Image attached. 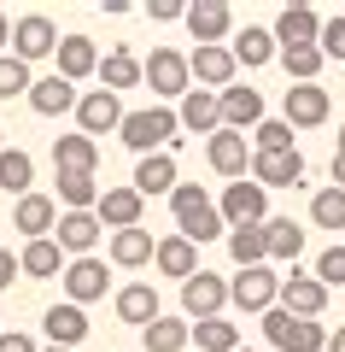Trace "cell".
Wrapping results in <instances>:
<instances>
[{
    "label": "cell",
    "instance_id": "obj_1",
    "mask_svg": "<svg viewBox=\"0 0 345 352\" xmlns=\"http://www.w3.org/2000/svg\"><path fill=\"white\" fill-rule=\"evenodd\" d=\"M170 212H176V229H182L193 247L199 241H217L222 229H228L222 223V206H211V194L199 188V182H182V188L170 194Z\"/></svg>",
    "mask_w": 345,
    "mask_h": 352
},
{
    "label": "cell",
    "instance_id": "obj_2",
    "mask_svg": "<svg viewBox=\"0 0 345 352\" xmlns=\"http://www.w3.org/2000/svg\"><path fill=\"white\" fill-rule=\"evenodd\" d=\"M176 129H182V118H176L170 106H147V112H129V118H123V129H117V135H123L129 147L141 153V159H152V153L176 147Z\"/></svg>",
    "mask_w": 345,
    "mask_h": 352
},
{
    "label": "cell",
    "instance_id": "obj_3",
    "mask_svg": "<svg viewBox=\"0 0 345 352\" xmlns=\"http://www.w3.org/2000/svg\"><path fill=\"white\" fill-rule=\"evenodd\" d=\"M263 335L275 340L281 352H328V329L310 323V317H293V311H263Z\"/></svg>",
    "mask_w": 345,
    "mask_h": 352
},
{
    "label": "cell",
    "instance_id": "obj_4",
    "mask_svg": "<svg viewBox=\"0 0 345 352\" xmlns=\"http://www.w3.org/2000/svg\"><path fill=\"white\" fill-rule=\"evenodd\" d=\"M147 82H152V94H158V100H187V94H193V65H187V53H176V47H152V59H147Z\"/></svg>",
    "mask_w": 345,
    "mask_h": 352
},
{
    "label": "cell",
    "instance_id": "obj_5",
    "mask_svg": "<svg viewBox=\"0 0 345 352\" xmlns=\"http://www.w3.org/2000/svg\"><path fill=\"white\" fill-rule=\"evenodd\" d=\"M263 206H270V188L263 182H228V194H222V223L228 229H258V223H270Z\"/></svg>",
    "mask_w": 345,
    "mask_h": 352
},
{
    "label": "cell",
    "instance_id": "obj_6",
    "mask_svg": "<svg viewBox=\"0 0 345 352\" xmlns=\"http://www.w3.org/2000/svg\"><path fill=\"white\" fill-rule=\"evenodd\" d=\"M228 300H235L240 311H275V300H281V276H275L270 264L240 270V276L228 282Z\"/></svg>",
    "mask_w": 345,
    "mask_h": 352
},
{
    "label": "cell",
    "instance_id": "obj_7",
    "mask_svg": "<svg viewBox=\"0 0 345 352\" xmlns=\"http://www.w3.org/2000/svg\"><path fill=\"white\" fill-rule=\"evenodd\" d=\"M222 305H228V282H222V276L199 270L193 282H182V311H187V323H211V317H222Z\"/></svg>",
    "mask_w": 345,
    "mask_h": 352
},
{
    "label": "cell",
    "instance_id": "obj_8",
    "mask_svg": "<svg viewBox=\"0 0 345 352\" xmlns=\"http://www.w3.org/2000/svg\"><path fill=\"white\" fill-rule=\"evenodd\" d=\"M205 159H211V170H217V176L246 182V170H252V159H258V153L246 147V135H240V129H217V135L205 141Z\"/></svg>",
    "mask_w": 345,
    "mask_h": 352
},
{
    "label": "cell",
    "instance_id": "obj_9",
    "mask_svg": "<svg viewBox=\"0 0 345 352\" xmlns=\"http://www.w3.org/2000/svg\"><path fill=\"white\" fill-rule=\"evenodd\" d=\"M187 65H193V82L211 88V94L235 88V71H240L235 47H193V53H187Z\"/></svg>",
    "mask_w": 345,
    "mask_h": 352
},
{
    "label": "cell",
    "instance_id": "obj_10",
    "mask_svg": "<svg viewBox=\"0 0 345 352\" xmlns=\"http://www.w3.org/2000/svg\"><path fill=\"white\" fill-rule=\"evenodd\" d=\"M187 30H193L199 47H222V36L235 30V6L228 0H193L187 6Z\"/></svg>",
    "mask_w": 345,
    "mask_h": 352
},
{
    "label": "cell",
    "instance_id": "obj_11",
    "mask_svg": "<svg viewBox=\"0 0 345 352\" xmlns=\"http://www.w3.org/2000/svg\"><path fill=\"white\" fill-rule=\"evenodd\" d=\"M59 30H53L47 24V18H41V12H29V18H18V24H12V59H47V53H59Z\"/></svg>",
    "mask_w": 345,
    "mask_h": 352
},
{
    "label": "cell",
    "instance_id": "obj_12",
    "mask_svg": "<svg viewBox=\"0 0 345 352\" xmlns=\"http://www.w3.org/2000/svg\"><path fill=\"white\" fill-rule=\"evenodd\" d=\"M123 106H117V94L111 88H88L82 94V106H76V129L82 135H106V129H123Z\"/></svg>",
    "mask_w": 345,
    "mask_h": 352
},
{
    "label": "cell",
    "instance_id": "obj_13",
    "mask_svg": "<svg viewBox=\"0 0 345 352\" xmlns=\"http://www.w3.org/2000/svg\"><path fill=\"white\" fill-rule=\"evenodd\" d=\"M275 41H281V53H293V47H322V18H316V6H287V12L275 18Z\"/></svg>",
    "mask_w": 345,
    "mask_h": 352
},
{
    "label": "cell",
    "instance_id": "obj_14",
    "mask_svg": "<svg viewBox=\"0 0 345 352\" xmlns=\"http://www.w3.org/2000/svg\"><path fill=\"white\" fill-rule=\"evenodd\" d=\"M12 229L29 241H47L53 229H59V200H47V194H24V200L12 206Z\"/></svg>",
    "mask_w": 345,
    "mask_h": 352
},
{
    "label": "cell",
    "instance_id": "obj_15",
    "mask_svg": "<svg viewBox=\"0 0 345 352\" xmlns=\"http://www.w3.org/2000/svg\"><path fill=\"white\" fill-rule=\"evenodd\" d=\"M252 182H263V188H298L305 182V153H258L252 159Z\"/></svg>",
    "mask_w": 345,
    "mask_h": 352
},
{
    "label": "cell",
    "instance_id": "obj_16",
    "mask_svg": "<svg viewBox=\"0 0 345 352\" xmlns=\"http://www.w3.org/2000/svg\"><path fill=\"white\" fill-rule=\"evenodd\" d=\"M322 305H328V288H322L316 276H305V270L281 276V311H293V317H310V323H316V317H322Z\"/></svg>",
    "mask_w": 345,
    "mask_h": 352
},
{
    "label": "cell",
    "instance_id": "obj_17",
    "mask_svg": "<svg viewBox=\"0 0 345 352\" xmlns=\"http://www.w3.org/2000/svg\"><path fill=\"white\" fill-rule=\"evenodd\" d=\"M141 206H147V200H141V188L129 182V188H106L94 212H99V223H106V229L123 235V229H141Z\"/></svg>",
    "mask_w": 345,
    "mask_h": 352
},
{
    "label": "cell",
    "instance_id": "obj_18",
    "mask_svg": "<svg viewBox=\"0 0 345 352\" xmlns=\"http://www.w3.org/2000/svg\"><path fill=\"white\" fill-rule=\"evenodd\" d=\"M287 124H293V129H316V124H328V88H316V82H293V88H287Z\"/></svg>",
    "mask_w": 345,
    "mask_h": 352
},
{
    "label": "cell",
    "instance_id": "obj_19",
    "mask_svg": "<svg viewBox=\"0 0 345 352\" xmlns=\"http://www.w3.org/2000/svg\"><path fill=\"white\" fill-rule=\"evenodd\" d=\"M53 170H71V176H94L99 170V147H94V135H59L53 141Z\"/></svg>",
    "mask_w": 345,
    "mask_h": 352
},
{
    "label": "cell",
    "instance_id": "obj_20",
    "mask_svg": "<svg viewBox=\"0 0 345 352\" xmlns=\"http://www.w3.org/2000/svg\"><path fill=\"white\" fill-rule=\"evenodd\" d=\"M29 106H36L41 118H59V112H76V106H82V94H76V82L71 76H41L36 88H29Z\"/></svg>",
    "mask_w": 345,
    "mask_h": 352
},
{
    "label": "cell",
    "instance_id": "obj_21",
    "mask_svg": "<svg viewBox=\"0 0 345 352\" xmlns=\"http://www.w3.org/2000/svg\"><path fill=\"white\" fill-rule=\"evenodd\" d=\"M106 264L99 258H71L64 264V294H71V305H88V300H99L106 294Z\"/></svg>",
    "mask_w": 345,
    "mask_h": 352
},
{
    "label": "cell",
    "instance_id": "obj_22",
    "mask_svg": "<svg viewBox=\"0 0 345 352\" xmlns=\"http://www.w3.org/2000/svg\"><path fill=\"white\" fill-rule=\"evenodd\" d=\"M263 124V94L258 88H222V129H258Z\"/></svg>",
    "mask_w": 345,
    "mask_h": 352
},
{
    "label": "cell",
    "instance_id": "obj_23",
    "mask_svg": "<svg viewBox=\"0 0 345 352\" xmlns=\"http://www.w3.org/2000/svg\"><path fill=\"white\" fill-rule=\"evenodd\" d=\"M182 129H193V135H217L222 129V94H211V88H193L182 100Z\"/></svg>",
    "mask_w": 345,
    "mask_h": 352
},
{
    "label": "cell",
    "instance_id": "obj_24",
    "mask_svg": "<svg viewBox=\"0 0 345 352\" xmlns=\"http://www.w3.org/2000/svg\"><path fill=\"white\" fill-rule=\"evenodd\" d=\"M99 212H64L59 217V247L76 252V258H94V241H99Z\"/></svg>",
    "mask_w": 345,
    "mask_h": 352
},
{
    "label": "cell",
    "instance_id": "obj_25",
    "mask_svg": "<svg viewBox=\"0 0 345 352\" xmlns=\"http://www.w3.org/2000/svg\"><path fill=\"white\" fill-rule=\"evenodd\" d=\"M99 71V47L88 36H64L59 41V76H71V82H82V76Z\"/></svg>",
    "mask_w": 345,
    "mask_h": 352
},
{
    "label": "cell",
    "instance_id": "obj_26",
    "mask_svg": "<svg viewBox=\"0 0 345 352\" xmlns=\"http://www.w3.org/2000/svg\"><path fill=\"white\" fill-rule=\"evenodd\" d=\"M158 258V241L147 229H123V235H111V264H123V270H141V264Z\"/></svg>",
    "mask_w": 345,
    "mask_h": 352
},
{
    "label": "cell",
    "instance_id": "obj_27",
    "mask_svg": "<svg viewBox=\"0 0 345 352\" xmlns=\"http://www.w3.org/2000/svg\"><path fill=\"white\" fill-rule=\"evenodd\" d=\"M135 188H141V200H147V194H176V188H182V182H176V159H170V153L141 159L135 164Z\"/></svg>",
    "mask_w": 345,
    "mask_h": 352
},
{
    "label": "cell",
    "instance_id": "obj_28",
    "mask_svg": "<svg viewBox=\"0 0 345 352\" xmlns=\"http://www.w3.org/2000/svg\"><path fill=\"white\" fill-rule=\"evenodd\" d=\"M164 270V276H182V282H193L199 276V252H193V241L187 235H170V241H158V258H152Z\"/></svg>",
    "mask_w": 345,
    "mask_h": 352
},
{
    "label": "cell",
    "instance_id": "obj_29",
    "mask_svg": "<svg viewBox=\"0 0 345 352\" xmlns=\"http://www.w3.org/2000/svg\"><path fill=\"white\" fill-rule=\"evenodd\" d=\"M41 323H47V340H53V346H64V352H71L76 340L88 335V317H82V305H71V300H64V305H53V311L41 317Z\"/></svg>",
    "mask_w": 345,
    "mask_h": 352
},
{
    "label": "cell",
    "instance_id": "obj_30",
    "mask_svg": "<svg viewBox=\"0 0 345 352\" xmlns=\"http://www.w3.org/2000/svg\"><path fill=\"white\" fill-rule=\"evenodd\" d=\"M228 252H235L240 270H258L263 258H270V229H228Z\"/></svg>",
    "mask_w": 345,
    "mask_h": 352
},
{
    "label": "cell",
    "instance_id": "obj_31",
    "mask_svg": "<svg viewBox=\"0 0 345 352\" xmlns=\"http://www.w3.org/2000/svg\"><path fill=\"white\" fill-rule=\"evenodd\" d=\"M117 317H123V323H141V329H152V323H158V294H152L147 282L123 288V294H117Z\"/></svg>",
    "mask_w": 345,
    "mask_h": 352
},
{
    "label": "cell",
    "instance_id": "obj_32",
    "mask_svg": "<svg viewBox=\"0 0 345 352\" xmlns=\"http://www.w3.org/2000/svg\"><path fill=\"white\" fill-rule=\"evenodd\" d=\"M275 53H281V41H275V30H240V36H235V59L246 65V71H258V65H270Z\"/></svg>",
    "mask_w": 345,
    "mask_h": 352
},
{
    "label": "cell",
    "instance_id": "obj_33",
    "mask_svg": "<svg viewBox=\"0 0 345 352\" xmlns=\"http://www.w3.org/2000/svg\"><path fill=\"white\" fill-rule=\"evenodd\" d=\"M141 340H147V352H182L193 340V323L187 317H158L152 329H141Z\"/></svg>",
    "mask_w": 345,
    "mask_h": 352
},
{
    "label": "cell",
    "instance_id": "obj_34",
    "mask_svg": "<svg viewBox=\"0 0 345 352\" xmlns=\"http://www.w3.org/2000/svg\"><path fill=\"white\" fill-rule=\"evenodd\" d=\"M141 76H147V65H141L135 53H123V47H117V53H106V59H99V82H106L111 94H117V88H135Z\"/></svg>",
    "mask_w": 345,
    "mask_h": 352
},
{
    "label": "cell",
    "instance_id": "obj_35",
    "mask_svg": "<svg viewBox=\"0 0 345 352\" xmlns=\"http://www.w3.org/2000/svg\"><path fill=\"white\" fill-rule=\"evenodd\" d=\"M29 182H36V164H29V153H24V147H6V153H0V188L24 200Z\"/></svg>",
    "mask_w": 345,
    "mask_h": 352
},
{
    "label": "cell",
    "instance_id": "obj_36",
    "mask_svg": "<svg viewBox=\"0 0 345 352\" xmlns=\"http://www.w3.org/2000/svg\"><path fill=\"white\" fill-rule=\"evenodd\" d=\"M99 182L94 176H71V170H59V200H64V212H94L99 206Z\"/></svg>",
    "mask_w": 345,
    "mask_h": 352
},
{
    "label": "cell",
    "instance_id": "obj_37",
    "mask_svg": "<svg viewBox=\"0 0 345 352\" xmlns=\"http://www.w3.org/2000/svg\"><path fill=\"white\" fill-rule=\"evenodd\" d=\"M59 258H64V247L59 241H29L24 252H18V264H24V276H59Z\"/></svg>",
    "mask_w": 345,
    "mask_h": 352
},
{
    "label": "cell",
    "instance_id": "obj_38",
    "mask_svg": "<svg viewBox=\"0 0 345 352\" xmlns=\"http://www.w3.org/2000/svg\"><path fill=\"white\" fill-rule=\"evenodd\" d=\"M270 258H298L305 252V229L293 223V217H270Z\"/></svg>",
    "mask_w": 345,
    "mask_h": 352
},
{
    "label": "cell",
    "instance_id": "obj_39",
    "mask_svg": "<svg viewBox=\"0 0 345 352\" xmlns=\"http://www.w3.org/2000/svg\"><path fill=\"white\" fill-rule=\"evenodd\" d=\"M193 340H199V352H240V329H235V323H222V317L193 323Z\"/></svg>",
    "mask_w": 345,
    "mask_h": 352
},
{
    "label": "cell",
    "instance_id": "obj_40",
    "mask_svg": "<svg viewBox=\"0 0 345 352\" xmlns=\"http://www.w3.org/2000/svg\"><path fill=\"white\" fill-rule=\"evenodd\" d=\"M252 153H293V124L287 118H263L252 129Z\"/></svg>",
    "mask_w": 345,
    "mask_h": 352
},
{
    "label": "cell",
    "instance_id": "obj_41",
    "mask_svg": "<svg viewBox=\"0 0 345 352\" xmlns=\"http://www.w3.org/2000/svg\"><path fill=\"white\" fill-rule=\"evenodd\" d=\"M310 223L316 229H345V188H322L310 200Z\"/></svg>",
    "mask_w": 345,
    "mask_h": 352
},
{
    "label": "cell",
    "instance_id": "obj_42",
    "mask_svg": "<svg viewBox=\"0 0 345 352\" xmlns=\"http://www.w3.org/2000/svg\"><path fill=\"white\" fill-rule=\"evenodd\" d=\"M281 65H287L293 82H316V71L328 65V53H322V47H293V53H281Z\"/></svg>",
    "mask_w": 345,
    "mask_h": 352
},
{
    "label": "cell",
    "instance_id": "obj_43",
    "mask_svg": "<svg viewBox=\"0 0 345 352\" xmlns=\"http://www.w3.org/2000/svg\"><path fill=\"white\" fill-rule=\"evenodd\" d=\"M29 65L24 59H6V53H0V100H12V94H29Z\"/></svg>",
    "mask_w": 345,
    "mask_h": 352
},
{
    "label": "cell",
    "instance_id": "obj_44",
    "mask_svg": "<svg viewBox=\"0 0 345 352\" xmlns=\"http://www.w3.org/2000/svg\"><path fill=\"white\" fill-rule=\"evenodd\" d=\"M316 282L322 288H345V247H328L316 258Z\"/></svg>",
    "mask_w": 345,
    "mask_h": 352
},
{
    "label": "cell",
    "instance_id": "obj_45",
    "mask_svg": "<svg viewBox=\"0 0 345 352\" xmlns=\"http://www.w3.org/2000/svg\"><path fill=\"white\" fill-rule=\"evenodd\" d=\"M322 53L328 59H345V18H328L322 24Z\"/></svg>",
    "mask_w": 345,
    "mask_h": 352
},
{
    "label": "cell",
    "instance_id": "obj_46",
    "mask_svg": "<svg viewBox=\"0 0 345 352\" xmlns=\"http://www.w3.org/2000/svg\"><path fill=\"white\" fill-rule=\"evenodd\" d=\"M147 12H152V24H170V18H187V6L182 0H152Z\"/></svg>",
    "mask_w": 345,
    "mask_h": 352
},
{
    "label": "cell",
    "instance_id": "obj_47",
    "mask_svg": "<svg viewBox=\"0 0 345 352\" xmlns=\"http://www.w3.org/2000/svg\"><path fill=\"white\" fill-rule=\"evenodd\" d=\"M12 276H24V264L12 258V247H0V294L12 288Z\"/></svg>",
    "mask_w": 345,
    "mask_h": 352
},
{
    "label": "cell",
    "instance_id": "obj_48",
    "mask_svg": "<svg viewBox=\"0 0 345 352\" xmlns=\"http://www.w3.org/2000/svg\"><path fill=\"white\" fill-rule=\"evenodd\" d=\"M0 352H41V346H36L29 335H18V329H12V335H0Z\"/></svg>",
    "mask_w": 345,
    "mask_h": 352
},
{
    "label": "cell",
    "instance_id": "obj_49",
    "mask_svg": "<svg viewBox=\"0 0 345 352\" xmlns=\"http://www.w3.org/2000/svg\"><path fill=\"white\" fill-rule=\"evenodd\" d=\"M328 352H345V323H340V329L328 335Z\"/></svg>",
    "mask_w": 345,
    "mask_h": 352
},
{
    "label": "cell",
    "instance_id": "obj_50",
    "mask_svg": "<svg viewBox=\"0 0 345 352\" xmlns=\"http://www.w3.org/2000/svg\"><path fill=\"white\" fill-rule=\"evenodd\" d=\"M333 188H345V159L333 153Z\"/></svg>",
    "mask_w": 345,
    "mask_h": 352
},
{
    "label": "cell",
    "instance_id": "obj_51",
    "mask_svg": "<svg viewBox=\"0 0 345 352\" xmlns=\"http://www.w3.org/2000/svg\"><path fill=\"white\" fill-rule=\"evenodd\" d=\"M6 41H12V24H6V12H0V47H6Z\"/></svg>",
    "mask_w": 345,
    "mask_h": 352
},
{
    "label": "cell",
    "instance_id": "obj_52",
    "mask_svg": "<svg viewBox=\"0 0 345 352\" xmlns=\"http://www.w3.org/2000/svg\"><path fill=\"white\" fill-rule=\"evenodd\" d=\"M340 159H345V129H340Z\"/></svg>",
    "mask_w": 345,
    "mask_h": 352
},
{
    "label": "cell",
    "instance_id": "obj_53",
    "mask_svg": "<svg viewBox=\"0 0 345 352\" xmlns=\"http://www.w3.org/2000/svg\"><path fill=\"white\" fill-rule=\"evenodd\" d=\"M47 352H64V346H47Z\"/></svg>",
    "mask_w": 345,
    "mask_h": 352
},
{
    "label": "cell",
    "instance_id": "obj_54",
    "mask_svg": "<svg viewBox=\"0 0 345 352\" xmlns=\"http://www.w3.org/2000/svg\"><path fill=\"white\" fill-rule=\"evenodd\" d=\"M0 153H6V141H0Z\"/></svg>",
    "mask_w": 345,
    "mask_h": 352
},
{
    "label": "cell",
    "instance_id": "obj_55",
    "mask_svg": "<svg viewBox=\"0 0 345 352\" xmlns=\"http://www.w3.org/2000/svg\"><path fill=\"white\" fill-rule=\"evenodd\" d=\"M240 352H252V346H240Z\"/></svg>",
    "mask_w": 345,
    "mask_h": 352
}]
</instances>
